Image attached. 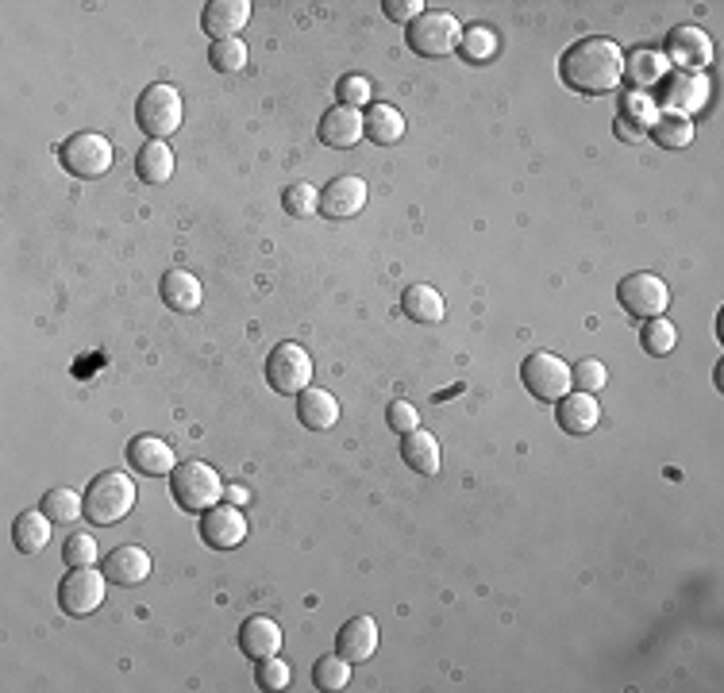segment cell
<instances>
[{
    "mask_svg": "<svg viewBox=\"0 0 724 693\" xmlns=\"http://www.w3.org/2000/svg\"><path fill=\"white\" fill-rule=\"evenodd\" d=\"M135 173H139L147 185H162L174 178V150L167 147V139L143 143L139 158H135Z\"/></svg>",
    "mask_w": 724,
    "mask_h": 693,
    "instance_id": "cell-26",
    "label": "cell"
},
{
    "mask_svg": "<svg viewBox=\"0 0 724 693\" xmlns=\"http://www.w3.org/2000/svg\"><path fill=\"white\" fill-rule=\"evenodd\" d=\"M659 120V112H655V105H651V97L648 93H628L625 97V108H621V115H616V127H621V139H628V143H636V139H643V135L651 132V124Z\"/></svg>",
    "mask_w": 724,
    "mask_h": 693,
    "instance_id": "cell-23",
    "label": "cell"
},
{
    "mask_svg": "<svg viewBox=\"0 0 724 693\" xmlns=\"http://www.w3.org/2000/svg\"><path fill=\"white\" fill-rule=\"evenodd\" d=\"M255 682L262 685V690H285V685H290V662L278 659V655H270V659H258Z\"/></svg>",
    "mask_w": 724,
    "mask_h": 693,
    "instance_id": "cell-40",
    "label": "cell"
},
{
    "mask_svg": "<svg viewBox=\"0 0 724 693\" xmlns=\"http://www.w3.org/2000/svg\"><path fill=\"white\" fill-rule=\"evenodd\" d=\"M312 685L317 690H343V685H351V662L343 659L340 652L335 655H320L317 667H312Z\"/></svg>",
    "mask_w": 724,
    "mask_h": 693,
    "instance_id": "cell-34",
    "label": "cell"
},
{
    "mask_svg": "<svg viewBox=\"0 0 724 693\" xmlns=\"http://www.w3.org/2000/svg\"><path fill=\"white\" fill-rule=\"evenodd\" d=\"M555 416H559V428L566 431V436H590L593 428H598L601 421V404L593 393H566L563 401H555Z\"/></svg>",
    "mask_w": 724,
    "mask_h": 693,
    "instance_id": "cell-15",
    "label": "cell"
},
{
    "mask_svg": "<svg viewBox=\"0 0 724 693\" xmlns=\"http://www.w3.org/2000/svg\"><path fill=\"white\" fill-rule=\"evenodd\" d=\"M385 421H390V428L397 431V436H408V431L420 428V413L408 401H393L390 409H385Z\"/></svg>",
    "mask_w": 724,
    "mask_h": 693,
    "instance_id": "cell-42",
    "label": "cell"
},
{
    "mask_svg": "<svg viewBox=\"0 0 724 693\" xmlns=\"http://www.w3.org/2000/svg\"><path fill=\"white\" fill-rule=\"evenodd\" d=\"M570 381L582 393H598V389L609 386V366L601 358H578V366H570Z\"/></svg>",
    "mask_w": 724,
    "mask_h": 693,
    "instance_id": "cell-39",
    "label": "cell"
},
{
    "mask_svg": "<svg viewBox=\"0 0 724 693\" xmlns=\"http://www.w3.org/2000/svg\"><path fill=\"white\" fill-rule=\"evenodd\" d=\"M297 416L308 431H328L335 421H340V401H335L328 389L308 386L305 393L297 397Z\"/></svg>",
    "mask_w": 724,
    "mask_h": 693,
    "instance_id": "cell-22",
    "label": "cell"
},
{
    "mask_svg": "<svg viewBox=\"0 0 724 693\" xmlns=\"http://www.w3.org/2000/svg\"><path fill=\"white\" fill-rule=\"evenodd\" d=\"M182 93L174 89V85L159 82V85H147L139 97V105H135V120H139V127L147 135H155V139H167V135H174L177 127H182Z\"/></svg>",
    "mask_w": 724,
    "mask_h": 693,
    "instance_id": "cell-5",
    "label": "cell"
},
{
    "mask_svg": "<svg viewBox=\"0 0 724 693\" xmlns=\"http://www.w3.org/2000/svg\"><path fill=\"white\" fill-rule=\"evenodd\" d=\"M663 100H666V112L686 115V120H690V112H698V108L709 100V77L678 70V74L666 82V97Z\"/></svg>",
    "mask_w": 724,
    "mask_h": 693,
    "instance_id": "cell-18",
    "label": "cell"
},
{
    "mask_svg": "<svg viewBox=\"0 0 724 693\" xmlns=\"http://www.w3.org/2000/svg\"><path fill=\"white\" fill-rule=\"evenodd\" d=\"M135 509V482L124 471H105L89 482L85 489V516L97 524V528H109L120 524L127 512Z\"/></svg>",
    "mask_w": 724,
    "mask_h": 693,
    "instance_id": "cell-2",
    "label": "cell"
},
{
    "mask_svg": "<svg viewBox=\"0 0 724 693\" xmlns=\"http://www.w3.org/2000/svg\"><path fill=\"white\" fill-rule=\"evenodd\" d=\"M200 536L205 544L217 547V551H232L247 539V520H243L240 504H212L205 512V524H200Z\"/></svg>",
    "mask_w": 724,
    "mask_h": 693,
    "instance_id": "cell-14",
    "label": "cell"
},
{
    "mask_svg": "<svg viewBox=\"0 0 724 693\" xmlns=\"http://www.w3.org/2000/svg\"><path fill=\"white\" fill-rule=\"evenodd\" d=\"M651 139L659 143V147L666 150H683L694 143V124L686 120V115H675V112H666L659 115L655 124H651Z\"/></svg>",
    "mask_w": 724,
    "mask_h": 693,
    "instance_id": "cell-32",
    "label": "cell"
},
{
    "mask_svg": "<svg viewBox=\"0 0 724 693\" xmlns=\"http://www.w3.org/2000/svg\"><path fill=\"white\" fill-rule=\"evenodd\" d=\"M458 39H463V27H458V20L443 9H425L413 24H408V47L417 50L420 58L455 54Z\"/></svg>",
    "mask_w": 724,
    "mask_h": 693,
    "instance_id": "cell-4",
    "label": "cell"
},
{
    "mask_svg": "<svg viewBox=\"0 0 724 693\" xmlns=\"http://www.w3.org/2000/svg\"><path fill=\"white\" fill-rule=\"evenodd\" d=\"M59 158L74 178H100L112 170V143L100 132H77L59 147Z\"/></svg>",
    "mask_w": 724,
    "mask_h": 693,
    "instance_id": "cell-9",
    "label": "cell"
},
{
    "mask_svg": "<svg viewBox=\"0 0 724 693\" xmlns=\"http://www.w3.org/2000/svg\"><path fill=\"white\" fill-rule=\"evenodd\" d=\"M209 62L220 70V74H240V70L247 66V42H243V39H220V42H212Z\"/></svg>",
    "mask_w": 724,
    "mask_h": 693,
    "instance_id": "cell-35",
    "label": "cell"
},
{
    "mask_svg": "<svg viewBox=\"0 0 724 693\" xmlns=\"http://www.w3.org/2000/svg\"><path fill=\"white\" fill-rule=\"evenodd\" d=\"M224 497H228V501H232V504H240V509L250 501V494H247V489H243V486H224Z\"/></svg>",
    "mask_w": 724,
    "mask_h": 693,
    "instance_id": "cell-44",
    "label": "cell"
},
{
    "mask_svg": "<svg viewBox=\"0 0 724 693\" xmlns=\"http://www.w3.org/2000/svg\"><path fill=\"white\" fill-rule=\"evenodd\" d=\"M559 70H563V82L575 93L601 97V93H613L625 77V54L605 35H590V39H578L575 47H566Z\"/></svg>",
    "mask_w": 724,
    "mask_h": 693,
    "instance_id": "cell-1",
    "label": "cell"
},
{
    "mask_svg": "<svg viewBox=\"0 0 724 693\" xmlns=\"http://www.w3.org/2000/svg\"><path fill=\"white\" fill-rule=\"evenodd\" d=\"M150 574V555L135 544H124L105 559V578L112 586H143Z\"/></svg>",
    "mask_w": 724,
    "mask_h": 693,
    "instance_id": "cell-19",
    "label": "cell"
},
{
    "mask_svg": "<svg viewBox=\"0 0 724 693\" xmlns=\"http://www.w3.org/2000/svg\"><path fill=\"white\" fill-rule=\"evenodd\" d=\"M250 20V4L247 0H212L209 9H205V16H200V27H205V35H212V39H235V35L247 27Z\"/></svg>",
    "mask_w": 724,
    "mask_h": 693,
    "instance_id": "cell-17",
    "label": "cell"
},
{
    "mask_svg": "<svg viewBox=\"0 0 724 693\" xmlns=\"http://www.w3.org/2000/svg\"><path fill=\"white\" fill-rule=\"evenodd\" d=\"M159 289H162L167 308H174V313H197L200 297H205V289H200V281L193 278L189 270H167Z\"/></svg>",
    "mask_w": 724,
    "mask_h": 693,
    "instance_id": "cell-25",
    "label": "cell"
},
{
    "mask_svg": "<svg viewBox=\"0 0 724 693\" xmlns=\"http://www.w3.org/2000/svg\"><path fill=\"white\" fill-rule=\"evenodd\" d=\"M401 313L417 324H440L447 308H443V297L435 285H408L405 297H401Z\"/></svg>",
    "mask_w": 724,
    "mask_h": 693,
    "instance_id": "cell-27",
    "label": "cell"
},
{
    "mask_svg": "<svg viewBox=\"0 0 724 693\" xmlns=\"http://www.w3.org/2000/svg\"><path fill=\"white\" fill-rule=\"evenodd\" d=\"M616 301L625 305V313L643 316V320H655L671 308V285L655 273H628L621 285H616Z\"/></svg>",
    "mask_w": 724,
    "mask_h": 693,
    "instance_id": "cell-10",
    "label": "cell"
},
{
    "mask_svg": "<svg viewBox=\"0 0 724 693\" xmlns=\"http://www.w3.org/2000/svg\"><path fill=\"white\" fill-rule=\"evenodd\" d=\"M367 139H375L378 147H393L405 139V115L393 105H370L367 112Z\"/></svg>",
    "mask_w": 724,
    "mask_h": 693,
    "instance_id": "cell-29",
    "label": "cell"
},
{
    "mask_svg": "<svg viewBox=\"0 0 724 693\" xmlns=\"http://www.w3.org/2000/svg\"><path fill=\"white\" fill-rule=\"evenodd\" d=\"M97 559H100L97 539L89 532H70L66 544H62V562H70V567H93Z\"/></svg>",
    "mask_w": 724,
    "mask_h": 693,
    "instance_id": "cell-38",
    "label": "cell"
},
{
    "mask_svg": "<svg viewBox=\"0 0 724 693\" xmlns=\"http://www.w3.org/2000/svg\"><path fill=\"white\" fill-rule=\"evenodd\" d=\"M367 208V182L355 178V173H343V178H332L328 190H320V212L328 220H351Z\"/></svg>",
    "mask_w": 724,
    "mask_h": 693,
    "instance_id": "cell-12",
    "label": "cell"
},
{
    "mask_svg": "<svg viewBox=\"0 0 724 693\" xmlns=\"http://www.w3.org/2000/svg\"><path fill=\"white\" fill-rule=\"evenodd\" d=\"M335 652L347 662H367L378 652V624L370 617H351L335 635Z\"/></svg>",
    "mask_w": 724,
    "mask_h": 693,
    "instance_id": "cell-20",
    "label": "cell"
},
{
    "mask_svg": "<svg viewBox=\"0 0 724 693\" xmlns=\"http://www.w3.org/2000/svg\"><path fill=\"white\" fill-rule=\"evenodd\" d=\"M50 532H54V520L47 512H20L12 524V539L24 555H39L50 544Z\"/></svg>",
    "mask_w": 724,
    "mask_h": 693,
    "instance_id": "cell-28",
    "label": "cell"
},
{
    "mask_svg": "<svg viewBox=\"0 0 724 693\" xmlns=\"http://www.w3.org/2000/svg\"><path fill=\"white\" fill-rule=\"evenodd\" d=\"M282 208L293 216V220H305V216L320 212V190H312L308 182H297L282 193Z\"/></svg>",
    "mask_w": 724,
    "mask_h": 693,
    "instance_id": "cell-37",
    "label": "cell"
},
{
    "mask_svg": "<svg viewBox=\"0 0 724 693\" xmlns=\"http://www.w3.org/2000/svg\"><path fill=\"white\" fill-rule=\"evenodd\" d=\"M363 135H367V115H363V108L335 105L328 108L324 120H320V143H324V147L351 150L363 143Z\"/></svg>",
    "mask_w": 724,
    "mask_h": 693,
    "instance_id": "cell-13",
    "label": "cell"
},
{
    "mask_svg": "<svg viewBox=\"0 0 724 693\" xmlns=\"http://www.w3.org/2000/svg\"><path fill=\"white\" fill-rule=\"evenodd\" d=\"M520 381H525V389L536 397V401H563L566 393H570V366L563 363L559 355H548V351H536V355L525 358V366H520Z\"/></svg>",
    "mask_w": 724,
    "mask_h": 693,
    "instance_id": "cell-8",
    "label": "cell"
},
{
    "mask_svg": "<svg viewBox=\"0 0 724 693\" xmlns=\"http://www.w3.org/2000/svg\"><path fill=\"white\" fill-rule=\"evenodd\" d=\"M42 512H47L54 524H77V520L85 516V497L66 486H59L42 497Z\"/></svg>",
    "mask_w": 724,
    "mask_h": 693,
    "instance_id": "cell-33",
    "label": "cell"
},
{
    "mask_svg": "<svg viewBox=\"0 0 724 693\" xmlns=\"http://www.w3.org/2000/svg\"><path fill=\"white\" fill-rule=\"evenodd\" d=\"M675 343H678V331H675V324H671V320L655 316V320L643 324V346H648V355H655V358L671 355V351H675Z\"/></svg>",
    "mask_w": 724,
    "mask_h": 693,
    "instance_id": "cell-36",
    "label": "cell"
},
{
    "mask_svg": "<svg viewBox=\"0 0 724 693\" xmlns=\"http://www.w3.org/2000/svg\"><path fill=\"white\" fill-rule=\"evenodd\" d=\"M267 381L274 386V393L300 397L312 386V358L300 343H278L267 358Z\"/></svg>",
    "mask_w": 724,
    "mask_h": 693,
    "instance_id": "cell-6",
    "label": "cell"
},
{
    "mask_svg": "<svg viewBox=\"0 0 724 693\" xmlns=\"http://www.w3.org/2000/svg\"><path fill=\"white\" fill-rule=\"evenodd\" d=\"M105 586H109V578L105 570L97 567H70V574L62 578L59 586V605L66 617H89L105 605Z\"/></svg>",
    "mask_w": 724,
    "mask_h": 693,
    "instance_id": "cell-7",
    "label": "cell"
},
{
    "mask_svg": "<svg viewBox=\"0 0 724 693\" xmlns=\"http://www.w3.org/2000/svg\"><path fill=\"white\" fill-rule=\"evenodd\" d=\"M240 652L247 659H270V655L282 652V628L270 617H250L247 624L240 628Z\"/></svg>",
    "mask_w": 724,
    "mask_h": 693,
    "instance_id": "cell-21",
    "label": "cell"
},
{
    "mask_svg": "<svg viewBox=\"0 0 724 693\" xmlns=\"http://www.w3.org/2000/svg\"><path fill=\"white\" fill-rule=\"evenodd\" d=\"M401 459H405L408 471L425 474V478H432V474H440V443H435L432 431H408L405 439H401Z\"/></svg>",
    "mask_w": 724,
    "mask_h": 693,
    "instance_id": "cell-24",
    "label": "cell"
},
{
    "mask_svg": "<svg viewBox=\"0 0 724 693\" xmlns=\"http://www.w3.org/2000/svg\"><path fill=\"white\" fill-rule=\"evenodd\" d=\"M382 9H385V16H390L393 24H413V20L425 12V0H385Z\"/></svg>",
    "mask_w": 724,
    "mask_h": 693,
    "instance_id": "cell-43",
    "label": "cell"
},
{
    "mask_svg": "<svg viewBox=\"0 0 724 693\" xmlns=\"http://www.w3.org/2000/svg\"><path fill=\"white\" fill-rule=\"evenodd\" d=\"M127 462H132V471L150 474V478H159V474H174V466H177L170 443L167 439H159V436H135L132 443H127Z\"/></svg>",
    "mask_w": 724,
    "mask_h": 693,
    "instance_id": "cell-16",
    "label": "cell"
},
{
    "mask_svg": "<svg viewBox=\"0 0 724 693\" xmlns=\"http://www.w3.org/2000/svg\"><path fill=\"white\" fill-rule=\"evenodd\" d=\"M666 62L686 74H705V66L713 62V42L701 27H675L666 35Z\"/></svg>",
    "mask_w": 724,
    "mask_h": 693,
    "instance_id": "cell-11",
    "label": "cell"
},
{
    "mask_svg": "<svg viewBox=\"0 0 724 693\" xmlns=\"http://www.w3.org/2000/svg\"><path fill=\"white\" fill-rule=\"evenodd\" d=\"M370 82L367 77H358V74H347V77H340V85H335V97H340V105H347V108H367L370 105Z\"/></svg>",
    "mask_w": 724,
    "mask_h": 693,
    "instance_id": "cell-41",
    "label": "cell"
},
{
    "mask_svg": "<svg viewBox=\"0 0 724 693\" xmlns=\"http://www.w3.org/2000/svg\"><path fill=\"white\" fill-rule=\"evenodd\" d=\"M170 494L185 512H209L212 504L224 501V482L209 462H177L174 474H170Z\"/></svg>",
    "mask_w": 724,
    "mask_h": 693,
    "instance_id": "cell-3",
    "label": "cell"
},
{
    "mask_svg": "<svg viewBox=\"0 0 724 693\" xmlns=\"http://www.w3.org/2000/svg\"><path fill=\"white\" fill-rule=\"evenodd\" d=\"M666 70H671V62H666L659 50H636L633 58H628L625 74L636 82V89H651V85H659L666 77Z\"/></svg>",
    "mask_w": 724,
    "mask_h": 693,
    "instance_id": "cell-31",
    "label": "cell"
},
{
    "mask_svg": "<svg viewBox=\"0 0 724 693\" xmlns=\"http://www.w3.org/2000/svg\"><path fill=\"white\" fill-rule=\"evenodd\" d=\"M498 50H501L498 32H493V27H486V24L467 27V32H463V39H458V54L467 58L470 66H486V62H493V58H498Z\"/></svg>",
    "mask_w": 724,
    "mask_h": 693,
    "instance_id": "cell-30",
    "label": "cell"
}]
</instances>
